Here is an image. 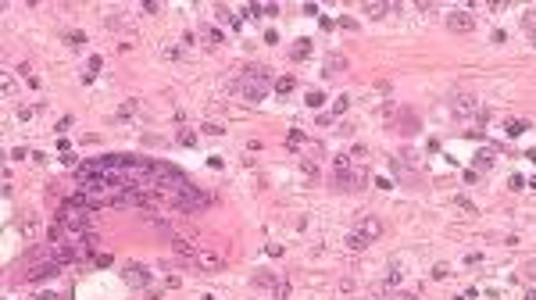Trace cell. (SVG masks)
Returning a JSON list of instances; mask_svg holds the SVG:
<instances>
[{
  "instance_id": "cell-8",
  "label": "cell",
  "mask_w": 536,
  "mask_h": 300,
  "mask_svg": "<svg viewBox=\"0 0 536 300\" xmlns=\"http://www.w3.org/2000/svg\"><path fill=\"white\" fill-rule=\"evenodd\" d=\"M172 250H175L179 257H186V261L197 257V243H193L190 236H172Z\"/></svg>"
},
{
  "instance_id": "cell-19",
  "label": "cell",
  "mask_w": 536,
  "mask_h": 300,
  "mask_svg": "<svg viewBox=\"0 0 536 300\" xmlns=\"http://www.w3.org/2000/svg\"><path fill=\"white\" fill-rule=\"evenodd\" d=\"M272 289H275V300H286V296H290V282H275Z\"/></svg>"
},
{
  "instance_id": "cell-33",
  "label": "cell",
  "mask_w": 536,
  "mask_h": 300,
  "mask_svg": "<svg viewBox=\"0 0 536 300\" xmlns=\"http://www.w3.org/2000/svg\"><path fill=\"white\" fill-rule=\"evenodd\" d=\"M525 300H536V289H529V293H525Z\"/></svg>"
},
{
  "instance_id": "cell-28",
  "label": "cell",
  "mask_w": 536,
  "mask_h": 300,
  "mask_svg": "<svg viewBox=\"0 0 536 300\" xmlns=\"http://www.w3.org/2000/svg\"><path fill=\"white\" fill-rule=\"evenodd\" d=\"M161 57H168V61H172V57H179V50H175V47H161Z\"/></svg>"
},
{
  "instance_id": "cell-30",
  "label": "cell",
  "mask_w": 536,
  "mask_h": 300,
  "mask_svg": "<svg viewBox=\"0 0 536 300\" xmlns=\"http://www.w3.org/2000/svg\"><path fill=\"white\" fill-rule=\"evenodd\" d=\"M254 282H258V286H275V279H272V275H258Z\"/></svg>"
},
{
  "instance_id": "cell-26",
  "label": "cell",
  "mask_w": 536,
  "mask_h": 300,
  "mask_svg": "<svg viewBox=\"0 0 536 300\" xmlns=\"http://www.w3.org/2000/svg\"><path fill=\"white\" fill-rule=\"evenodd\" d=\"M208 40H211V43H225V36H222L218 29H208Z\"/></svg>"
},
{
  "instance_id": "cell-18",
  "label": "cell",
  "mask_w": 536,
  "mask_h": 300,
  "mask_svg": "<svg viewBox=\"0 0 536 300\" xmlns=\"http://www.w3.org/2000/svg\"><path fill=\"white\" fill-rule=\"evenodd\" d=\"M201 129H204L208 136H222V132H225V125H218V122H204Z\"/></svg>"
},
{
  "instance_id": "cell-2",
  "label": "cell",
  "mask_w": 536,
  "mask_h": 300,
  "mask_svg": "<svg viewBox=\"0 0 536 300\" xmlns=\"http://www.w3.org/2000/svg\"><path fill=\"white\" fill-rule=\"evenodd\" d=\"M447 29L450 33H472L475 29V15H468L465 8H458V11L447 15Z\"/></svg>"
},
{
  "instance_id": "cell-9",
  "label": "cell",
  "mask_w": 536,
  "mask_h": 300,
  "mask_svg": "<svg viewBox=\"0 0 536 300\" xmlns=\"http://www.w3.org/2000/svg\"><path fill=\"white\" fill-rule=\"evenodd\" d=\"M125 282H132V286H147V282H150V275H147V268H143V264H125Z\"/></svg>"
},
{
  "instance_id": "cell-15",
  "label": "cell",
  "mask_w": 536,
  "mask_h": 300,
  "mask_svg": "<svg viewBox=\"0 0 536 300\" xmlns=\"http://www.w3.org/2000/svg\"><path fill=\"white\" fill-rule=\"evenodd\" d=\"M347 247H350V250H365V247H369V239H361L357 232H350V236H347Z\"/></svg>"
},
{
  "instance_id": "cell-23",
  "label": "cell",
  "mask_w": 536,
  "mask_h": 300,
  "mask_svg": "<svg viewBox=\"0 0 536 300\" xmlns=\"http://www.w3.org/2000/svg\"><path fill=\"white\" fill-rule=\"evenodd\" d=\"M322 100H325V97H322L318 89H315V93H307V107H322Z\"/></svg>"
},
{
  "instance_id": "cell-20",
  "label": "cell",
  "mask_w": 536,
  "mask_h": 300,
  "mask_svg": "<svg viewBox=\"0 0 536 300\" xmlns=\"http://www.w3.org/2000/svg\"><path fill=\"white\" fill-rule=\"evenodd\" d=\"M179 143H183V146H193V143H197V136H193L190 129H183V132H179Z\"/></svg>"
},
{
  "instance_id": "cell-17",
  "label": "cell",
  "mask_w": 536,
  "mask_h": 300,
  "mask_svg": "<svg viewBox=\"0 0 536 300\" xmlns=\"http://www.w3.org/2000/svg\"><path fill=\"white\" fill-rule=\"evenodd\" d=\"M65 43H68V47H82V43H86V33H68Z\"/></svg>"
},
{
  "instance_id": "cell-7",
  "label": "cell",
  "mask_w": 536,
  "mask_h": 300,
  "mask_svg": "<svg viewBox=\"0 0 536 300\" xmlns=\"http://www.w3.org/2000/svg\"><path fill=\"white\" fill-rule=\"evenodd\" d=\"M450 111H454V118H472V114H479V100L465 93V97H458L450 104Z\"/></svg>"
},
{
  "instance_id": "cell-34",
  "label": "cell",
  "mask_w": 536,
  "mask_h": 300,
  "mask_svg": "<svg viewBox=\"0 0 536 300\" xmlns=\"http://www.w3.org/2000/svg\"><path fill=\"white\" fill-rule=\"evenodd\" d=\"M529 161H532V165H536V150H529Z\"/></svg>"
},
{
  "instance_id": "cell-6",
  "label": "cell",
  "mask_w": 536,
  "mask_h": 300,
  "mask_svg": "<svg viewBox=\"0 0 536 300\" xmlns=\"http://www.w3.org/2000/svg\"><path fill=\"white\" fill-rule=\"evenodd\" d=\"M61 268H65L61 261H40V264H36L33 272H25V282H40V279H54V275H58Z\"/></svg>"
},
{
  "instance_id": "cell-29",
  "label": "cell",
  "mask_w": 536,
  "mask_h": 300,
  "mask_svg": "<svg viewBox=\"0 0 536 300\" xmlns=\"http://www.w3.org/2000/svg\"><path fill=\"white\" fill-rule=\"evenodd\" d=\"M447 272H450L447 264H436V268H433V275H436V279H447Z\"/></svg>"
},
{
  "instance_id": "cell-10",
  "label": "cell",
  "mask_w": 536,
  "mask_h": 300,
  "mask_svg": "<svg viewBox=\"0 0 536 300\" xmlns=\"http://www.w3.org/2000/svg\"><path fill=\"white\" fill-rule=\"evenodd\" d=\"M343 68H347V57L332 54V57H325V65H322V75H325V79H332V75H340Z\"/></svg>"
},
{
  "instance_id": "cell-5",
  "label": "cell",
  "mask_w": 536,
  "mask_h": 300,
  "mask_svg": "<svg viewBox=\"0 0 536 300\" xmlns=\"http://www.w3.org/2000/svg\"><path fill=\"white\" fill-rule=\"evenodd\" d=\"M40 229H43V222H40V215H33V211H25V215L18 218V236H22V239H36V236H40Z\"/></svg>"
},
{
  "instance_id": "cell-12",
  "label": "cell",
  "mask_w": 536,
  "mask_h": 300,
  "mask_svg": "<svg viewBox=\"0 0 536 300\" xmlns=\"http://www.w3.org/2000/svg\"><path fill=\"white\" fill-rule=\"evenodd\" d=\"M307 54H311V40H297V47L290 50V57H293V61H304Z\"/></svg>"
},
{
  "instance_id": "cell-24",
  "label": "cell",
  "mask_w": 536,
  "mask_h": 300,
  "mask_svg": "<svg viewBox=\"0 0 536 300\" xmlns=\"http://www.w3.org/2000/svg\"><path fill=\"white\" fill-rule=\"evenodd\" d=\"M4 97H15V79L4 75Z\"/></svg>"
},
{
  "instance_id": "cell-25",
  "label": "cell",
  "mask_w": 536,
  "mask_h": 300,
  "mask_svg": "<svg viewBox=\"0 0 536 300\" xmlns=\"http://www.w3.org/2000/svg\"><path fill=\"white\" fill-rule=\"evenodd\" d=\"M522 186H525L522 175H511V179H507V190H522Z\"/></svg>"
},
{
  "instance_id": "cell-31",
  "label": "cell",
  "mask_w": 536,
  "mask_h": 300,
  "mask_svg": "<svg viewBox=\"0 0 536 300\" xmlns=\"http://www.w3.org/2000/svg\"><path fill=\"white\" fill-rule=\"evenodd\" d=\"M525 272H529V275L536 279V261H529V268H525Z\"/></svg>"
},
{
  "instance_id": "cell-16",
  "label": "cell",
  "mask_w": 536,
  "mask_h": 300,
  "mask_svg": "<svg viewBox=\"0 0 536 300\" xmlns=\"http://www.w3.org/2000/svg\"><path fill=\"white\" fill-rule=\"evenodd\" d=\"M347 107H350V97H336V100H332V118H336V114H343Z\"/></svg>"
},
{
  "instance_id": "cell-13",
  "label": "cell",
  "mask_w": 536,
  "mask_h": 300,
  "mask_svg": "<svg viewBox=\"0 0 536 300\" xmlns=\"http://www.w3.org/2000/svg\"><path fill=\"white\" fill-rule=\"evenodd\" d=\"M275 93H290L293 89V75H283V79H275V86H272Z\"/></svg>"
},
{
  "instance_id": "cell-14",
  "label": "cell",
  "mask_w": 536,
  "mask_h": 300,
  "mask_svg": "<svg viewBox=\"0 0 536 300\" xmlns=\"http://www.w3.org/2000/svg\"><path fill=\"white\" fill-rule=\"evenodd\" d=\"M332 172H350V158H347V154H336V158H332Z\"/></svg>"
},
{
  "instance_id": "cell-27",
  "label": "cell",
  "mask_w": 536,
  "mask_h": 300,
  "mask_svg": "<svg viewBox=\"0 0 536 300\" xmlns=\"http://www.w3.org/2000/svg\"><path fill=\"white\" fill-rule=\"evenodd\" d=\"M22 158H29V150H25V146H18V150H11V161H22Z\"/></svg>"
},
{
  "instance_id": "cell-32",
  "label": "cell",
  "mask_w": 536,
  "mask_h": 300,
  "mask_svg": "<svg viewBox=\"0 0 536 300\" xmlns=\"http://www.w3.org/2000/svg\"><path fill=\"white\" fill-rule=\"evenodd\" d=\"M397 300H415V293H401V296H397Z\"/></svg>"
},
{
  "instance_id": "cell-1",
  "label": "cell",
  "mask_w": 536,
  "mask_h": 300,
  "mask_svg": "<svg viewBox=\"0 0 536 300\" xmlns=\"http://www.w3.org/2000/svg\"><path fill=\"white\" fill-rule=\"evenodd\" d=\"M236 75H240V93H243V100H250V104H258V100L268 93V86H275V82H272V72H268L265 65L240 68Z\"/></svg>"
},
{
  "instance_id": "cell-4",
  "label": "cell",
  "mask_w": 536,
  "mask_h": 300,
  "mask_svg": "<svg viewBox=\"0 0 536 300\" xmlns=\"http://www.w3.org/2000/svg\"><path fill=\"white\" fill-rule=\"evenodd\" d=\"M354 232L361 236V239H369V243H372V239H379V236H383V222H379V218H372V215H365L361 222L354 225Z\"/></svg>"
},
{
  "instance_id": "cell-22",
  "label": "cell",
  "mask_w": 536,
  "mask_h": 300,
  "mask_svg": "<svg viewBox=\"0 0 536 300\" xmlns=\"http://www.w3.org/2000/svg\"><path fill=\"white\" fill-rule=\"evenodd\" d=\"M529 129V122H507V132L511 136H518V132H525Z\"/></svg>"
},
{
  "instance_id": "cell-3",
  "label": "cell",
  "mask_w": 536,
  "mask_h": 300,
  "mask_svg": "<svg viewBox=\"0 0 536 300\" xmlns=\"http://www.w3.org/2000/svg\"><path fill=\"white\" fill-rule=\"evenodd\" d=\"M193 261H197L204 272H222V264H225V261H222V254H218V250H211V247H197V257H193Z\"/></svg>"
},
{
  "instance_id": "cell-11",
  "label": "cell",
  "mask_w": 536,
  "mask_h": 300,
  "mask_svg": "<svg viewBox=\"0 0 536 300\" xmlns=\"http://www.w3.org/2000/svg\"><path fill=\"white\" fill-rule=\"evenodd\" d=\"M401 4H365V15L369 18H386L390 11H397Z\"/></svg>"
},
{
  "instance_id": "cell-21",
  "label": "cell",
  "mask_w": 536,
  "mask_h": 300,
  "mask_svg": "<svg viewBox=\"0 0 536 300\" xmlns=\"http://www.w3.org/2000/svg\"><path fill=\"white\" fill-rule=\"evenodd\" d=\"M136 107H139V104H136V100H125V104H122V111H118V118H129V114H132V111H136Z\"/></svg>"
}]
</instances>
